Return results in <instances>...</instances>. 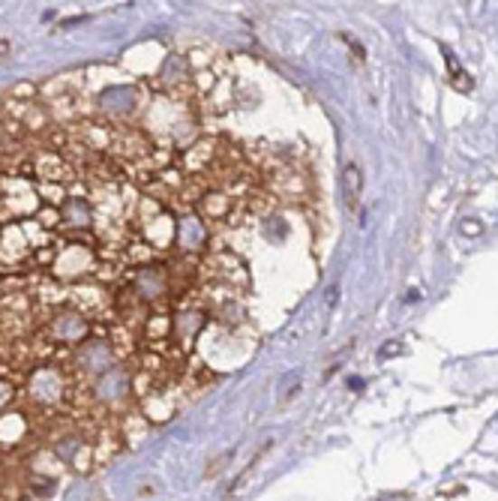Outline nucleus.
Wrapping results in <instances>:
<instances>
[{
	"instance_id": "1",
	"label": "nucleus",
	"mask_w": 498,
	"mask_h": 501,
	"mask_svg": "<svg viewBox=\"0 0 498 501\" xmlns=\"http://www.w3.org/2000/svg\"><path fill=\"white\" fill-rule=\"evenodd\" d=\"M343 189H345V202H349L352 211H357V207H361V193H363V175H361V168H357L354 163L345 165Z\"/></svg>"
}]
</instances>
